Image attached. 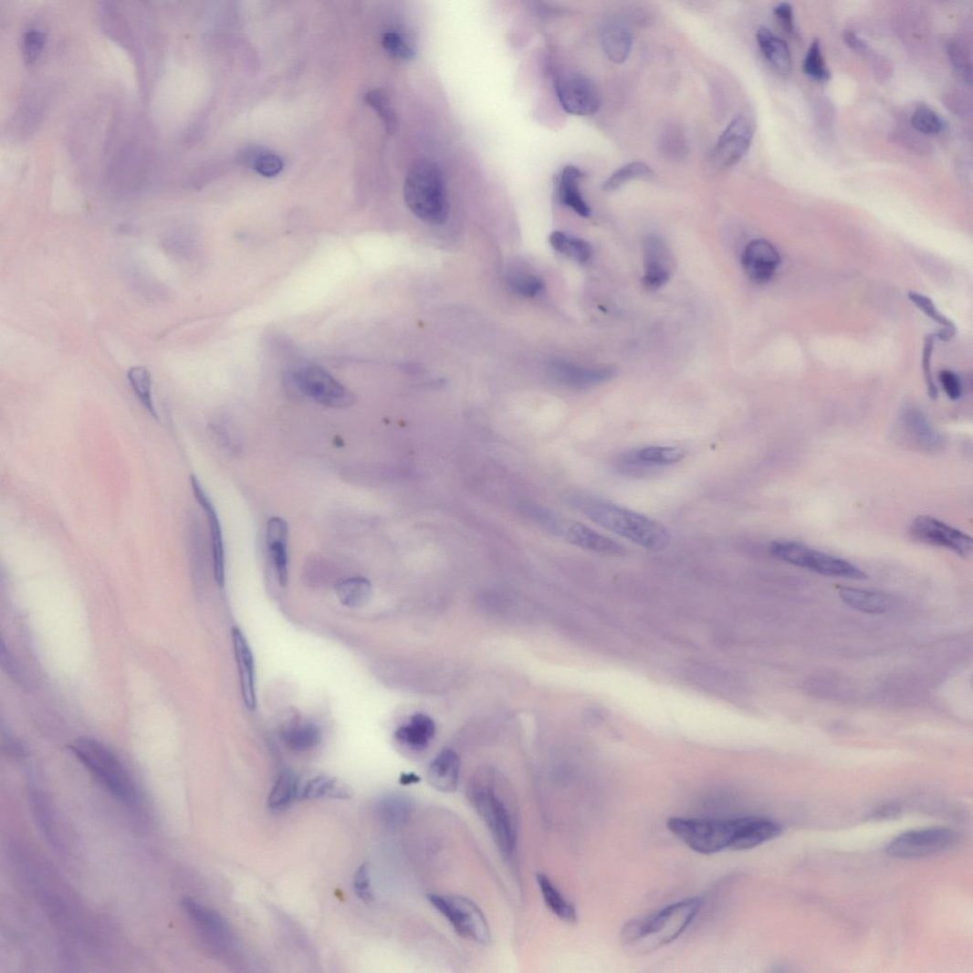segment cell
<instances>
[{
    "label": "cell",
    "mask_w": 973,
    "mask_h": 973,
    "mask_svg": "<svg viewBox=\"0 0 973 973\" xmlns=\"http://www.w3.org/2000/svg\"><path fill=\"white\" fill-rule=\"evenodd\" d=\"M468 797L497 847L505 855H512L518 842V819L507 782L494 770H481L469 784Z\"/></svg>",
    "instance_id": "6da1fadb"
},
{
    "label": "cell",
    "mask_w": 973,
    "mask_h": 973,
    "mask_svg": "<svg viewBox=\"0 0 973 973\" xmlns=\"http://www.w3.org/2000/svg\"><path fill=\"white\" fill-rule=\"evenodd\" d=\"M567 500L572 507L594 523L641 548L661 551L669 546V531L663 524L651 518L587 494H571Z\"/></svg>",
    "instance_id": "7a4b0ae2"
},
{
    "label": "cell",
    "mask_w": 973,
    "mask_h": 973,
    "mask_svg": "<svg viewBox=\"0 0 973 973\" xmlns=\"http://www.w3.org/2000/svg\"><path fill=\"white\" fill-rule=\"evenodd\" d=\"M701 906V899L692 897L633 919L623 926L621 939L643 953L655 951L676 940L697 916Z\"/></svg>",
    "instance_id": "3957f363"
},
{
    "label": "cell",
    "mask_w": 973,
    "mask_h": 973,
    "mask_svg": "<svg viewBox=\"0 0 973 973\" xmlns=\"http://www.w3.org/2000/svg\"><path fill=\"white\" fill-rule=\"evenodd\" d=\"M403 194L409 210L419 219L431 225H442L447 220L446 181L442 170L432 162H418L410 169Z\"/></svg>",
    "instance_id": "277c9868"
},
{
    "label": "cell",
    "mask_w": 973,
    "mask_h": 973,
    "mask_svg": "<svg viewBox=\"0 0 973 973\" xmlns=\"http://www.w3.org/2000/svg\"><path fill=\"white\" fill-rule=\"evenodd\" d=\"M68 748L115 799L127 805L136 803L137 790L131 776L105 745L94 738H80Z\"/></svg>",
    "instance_id": "5b68a950"
},
{
    "label": "cell",
    "mask_w": 973,
    "mask_h": 973,
    "mask_svg": "<svg viewBox=\"0 0 973 973\" xmlns=\"http://www.w3.org/2000/svg\"><path fill=\"white\" fill-rule=\"evenodd\" d=\"M520 509L527 518L549 534L578 548L606 556H623L628 553L627 548L623 544L541 505L524 503Z\"/></svg>",
    "instance_id": "8992f818"
},
{
    "label": "cell",
    "mask_w": 973,
    "mask_h": 973,
    "mask_svg": "<svg viewBox=\"0 0 973 973\" xmlns=\"http://www.w3.org/2000/svg\"><path fill=\"white\" fill-rule=\"evenodd\" d=\"M738 823V819L671 818L667 821V828L691 850L713 854L732 849Z\"/></svg>",
    "instance_id": "52a82bcc"
},
{
    "label": "cell",
    "mask_w": 973,
    "mask_h": 973,
    "mask_svg": "<svg viewBox=\"0 0 973 973\" xmlns=\"http://www.w3.org/2000/svg\"><path fill=\"white\" fill-rule=\"evenodd\" d=\"M770 552L777 560L827 576L864 581L868 575L853 564L790 540L774 541Z\"/></svg>",
    "instance_id": "ba28073f"
},
{
    "label": "cell",
    "mask_w": 973,
    "mask_h": 973,
    "mask_svg": "<svg viewBox=\"0 0 973 973\" xmlns=\"http://www.w3.org/2000/svg\"><path fill=\"white\" fill-rule=\"evenodd\" d=\"M431 905L452 925L457 935L477 944H488L491 931L488 922L476 903L454 894L428 895Z\"/></svg>",
    "instance_id": "9c48e42d"
},
{
    "label": "cell",
    "mask_w": 973,
    "mask_h": 973,
    "mask_svg": "<svg viewBox=\"0 0 973 973\" xmlns=\"http://www.w3.org/2000/svg\"><path fill=\"white\" fill-rule=\"evenodd\" d=\"M297 387L320 405L343 409L355 404L354 393L341 384L329 371L319 366H305L294 374Z\"/></svg>",
    "instance_id": "30bf717a"
},
{
    "label": "cell",
    "mask_w": 973,
    "mask_h": 973,
    "mask_svg": "<svg viewBox=\"0 0 973 973\" xmlns=\"http://www.w3.org/2000/svg\"><path fill=\"white\" fill-rule=\"evenodd\" d=\"M958 832L948 828L934 827L909 831L893 840L886 853L898 859H918L947 851L957 845Z\"/></svg>",
    "instance_id": "8fae6325"
},
{
    "label": "cell",
    "mask_w": 973,
    "mask_h": 973,
    "mask_svg": "<svg viewBox=\"0 0 973 973\" xmlns=\"http://www.w3.org/2000/svg\"><path fill=\"white\" fill-rule=\"evenodd\" d=\"M182 908L204 944L217 955L228 956L235 951L236 942L225 920L215 911L191 897L182 899Z\"/></svg>",
    "instance_id": "7c38bea8"
},
{
    "label": "cell",
    "mask_w": 973,
    "mask_h": 973,
    "mask_svg": "<svg viewBox=\"0 0 973 973\" xmlns=\"http://www.w3.org/2000/svg\"><path fill=\"white\" fill-rule=\"evenodd\" d=\"M910 536L915 541L946 549L968 559L973 549L972 539L965 532L936 518L920 516L911 525Z\"/></svg>",
    "instance_id": "4fadbf2b"
},
{
    "label": "cell",
    "mask_w": 973,
    "mask_h": 973,
    "mask_svg": "<svg viewBox=\"0 0 973 973\" xmlns=\"http://www.w3.org/2000/svg\"><path fill=\"white\" fill-rule=\"evenodd\" d=\"M685 455L679 446H645L619 455L614 465L621 474L639 476L677 465Z\"/></svg>",
    "instance_id": "5bb4252c"
},
{
    "label": "cell",
    "mask_w": 973,
    "mask_h": 973,
    "mask_svg": "<svg viewBox=\"0 0 973 973\" xmlns=\"http://www.w3.org/2000/svg\"><path fill=\"white\" fill-rule=\"evenodd\" d=\"M556 95L564 110L577 117H589L600 108L601 98L596 85L587 77L570 74L555 84Z\"/></svg>",
    "instance_id": "9a60e30c"
},
{
    "label": "cell",
    "mask_w": 973,
    "mask_h": 973,
    "mask_svg": "<svg viewBox=\"0 0 973 973\" xmlns=\"http://www.w3.org/2000/svg\"><path fill=\"white\" fill-rule=\"evenodd\" d=\"M754 128L748 118L734 119L717 139L711 152V159L717 166L729 168L745 157L750 149Z\"/></svg>",
    "instance_id": "2e32d148"
},
{
    "label": "cell",
    "mask_w": 973,
    "mask_h": 973,
    "mask_svg": "<svg viewBox=\"0 0 973 973\" xmlns=\"http://www.w3.org/2000/svg\"><path fill=\"white\" fill-rule=\"evenodd\" d=\"M644 262L643 287L650 291L660 289L670 279L672 257L669 248L660 237L646 236L643 241Z\"/></svg>",
    "instance_id": "e0dca14e"
},
{
    "label": "cell",
    "mask_w": 973,
    "mask_h": 973,
    "mask_svg": "<svg viewBox=\"0 0 973 973\" xmlns=\"http://www.w3.org/2000/svg\"><path fill=\"white\" fill-rule=\"evenodd\" d=\"M781 263L777 248L769 241L754 240L750 242L741 257L744 270L755 284L770 282Z\"/></svg>",
    "instance_id": "ac0fdd59"
},
{
    "label": "cell",
    "mask_w": 973,
    "mask_h": 973,
    "mask_svg": "<svg viewBox=\"0 0 973 973\" xmlns=\"http://www.w3.org/2000/svg\"><path fill=\"white\" fill-rule=\"evenodd\" d=\"M899 424L902 434H905L913 446L926 452H936L942 449L943 437L918 409L914 407L903 409L899 416Z\"/></svg>",
    "instance_id": "d6986e66"
},
{
    "label": "cell",
    "mask_w": 973,
    "mask_h": 973,
    "mask_svg": "<svg viewBox=\"0 0 973 973\" xmlns=\"http://www.w3.org/2000/svg\"><path fill=\"white\" fill-rule=\"evenodd\" d=\"M235 661L239 672L241 692L246 707L254 711L257 708L256 675L250 646L239 628L231 631Z\"/></svg>",
    "instance_id": "ffe728a7"
},
{
    "label": "cell",
    "mask_w": 973,
    "mask_h": 973,
    "mask_svg": "<svg viewBox=\"0 0 973 973\" xmlns=\"http://www.w3.org/2000/svg\"><path fill=\"white\" fill-rule=\"evenodd\" d=\"M192 488L194 497L200 506L203 507L204 514L206 515L208 526L211 529L213 554H214V577L215 581L219 587H224L225 581V548L222 534V528L216 509L210 497L203 489L198 478L193 475L191 476Z\"/></svg>",
    "instance_id": "44dd1931"
},
{
    "label": "cell",
    "mask_w": 973,
    "mask_h": 973,
    "mask_svg": "<svg viewBox=\"0 0 973 973\" xmlns=\"http://www.w3.org/2000/svg\"><path fill=\"white\" fill-rule=\"evenodd\" d=\"M781 827L775 821L758 817L738 818L733 851H747L778 838Z\"/></svg>",
    "instance_id": "7402d4cb"
},
{
    "label": "cell",
    "mask_w": 973,
    "mask_h": 973,
    "mask_svg": "<svg viewBox=\"0 0 973 973\" xmlns=\"http://www.w3.org/2000/svg\"><path fill=\"white\" fill-rule=\"evenodd\" d=\"M551 374L556 381L565 386L585 389L609 382L615 372L612 368H588L558 362L551 366Z\"/></svg>",
    "instance_id": "603a6c76"
},
{
    "label": "cell",
    "mask_w": 973,
    "mask_h": 973,
    "mask_svg": "<svg viewBox=\"0 0 973 973\" xmlns=\"http://www.w3.org/2000/svg\"><path fill=\"white\" fill-rule=\"evenodd\" d=\"M267 545L277 581L288 582V526L281 518H272L267 526Z\"/></svg>",
    "instance_id": "cb8c5ba5"
},
{
    "label": "cell",
    "mask_w": 973,
    "mask_h": 973,
    "mask_svg": "<svg viewBox=\"0 0 973 973\" xmlns=\"http://www.w3.org/2000/svg\"><path fill=\"white\" fill-rule=\"evenodd\" d=\"M460 759L451 749H445L432 760L427 771L429 783L439 792L452 793L457 790Z\"/></svg>",
    "instance_id": "d4e9b609"
},
{
    "label": "cell",
    "mask_w": 973,
    "mask_h": 973,
    "mask_svg": "<svg viewBox=\"0 0 973 973\" xmlns=\"http://www.w3.org/2000/svg\"><path fill=\"white\" fill-rule=\"evenodd\" d=\"M839 594L848 607L868 614L886 613L895 605L893 597L875 591L840 587Z\"/></svg>",
    "instance_id": "484cf974"
},
{
    "label": "cell",
    "mask_w": 973,
    "mask_h": 973,
    "mask_svg": "<svg viewBox=\"0 0 973 973\" xmlns=\"http://www.w3.org/2000/svg\"><path fill=\"white\" fill-rule=\"evenodd\" d=\"M757 41L764 57L781 76H790L792 69L789 45L767 27L757 32Z\"/></svg>",
    "instance_id": "4316f807"
},
{
    "label": "cell",
    "mask_w": 973,
    "mask_h": 973,
    "mask_svg": "<svg viewBox=\"0 0 973 973\" xmlns=\"http://www.w3.org/2000/svg\"><path fill=\"white\" fill-rule=\"evenodd\" d=\"M376 811L378 818L386 827L398 829L408 822L413 812V802L406 795L388 793L379 799Z\"/></svg>",
    "instance_id": "83f0119b"
},
{
    "label": "cell",
    "mask_w": 973,
    "mask_h": 973,
    "mask_svg": "<svg viewBox=\"0 0 973 973\" xmlns=\"http://www.w3.org/2000/svg\"><path fill=\"white\" fill-rule=\"evenodd\" d=\"M584 173L576 167H566L560 175L559 183V195L561 203L571 208L578 215L588 218L591 215V208L579 189V182Z\"/></svg>",
    "instance_id": "f1b7e54d"
},
{
    "label": "cell",
    "mask_w": 973,
    "mask_h": 973,
    "mask_svg": "<svg viewBox=\"0 0 973 973\" xmlns=\"http://www.w3.org/2000/svg\"><path fill=\"white\" fill-rule=\"evenodd\" d=\"M435 734V724L425 714H415L410 721L396 732L400 743L412 749L422 750L428 747Z\"/></svg>",
    "instance_id": "f546056e"
},
{
    "label": "cell",
    "mask_w": 973,
    "mask_h": 973,
    "mask_svg": "<svg viewBox=\"0 0 973 973\" xmlns=\"http://www.w3.org/2000/svg\"><path fill=\"white\" fill-rule=\"evenodd\" d=\"M601 42L609 59L613 63L621 64L631 55L633 37L627 28L612 25L602 32Z\"/></svg>",
    "instance_id": "4dcf8cb0"
},
{
    "label": "cell",
    "mask_w": 973,
    "mask_h": 973,
    "mask_svg": "<svg viewBox=\"0 0 973 973\" xmlns=\"http://www.w3.org/2000/svg\"><path fill=\"white\" fill-rule=\"evenodd\" d=\"M537 882L539 886L546 906L549 911L563 921L571 923L577 919V912L572 903L551 882L550 878L544 874H539Z\"/></svg>",
    "instance_id": "1f68e13d"
},
{
    "label": "cell",
    "mask_w": 973,
    "mask_h": 973,
    "mask_svg": "<svg viewBox=\"0 0 973 973\" xmlns=\"http://www.w3.org/2000/svg\"><path fill=\"white\" fill-rule=\"evenodd\" d=\"M337 594L344 607L362 608L372 595V585L364 577H352L338 585Z\"/></svg>",
    "instance_id": "d6a6232c"
},
{
    "label": "cell",
    "mask_w": 973,
    "mask_h": 973,
    "mask_svg": "<svg viewBox=\"0 0 973 973\" xmlns=\"http://www.w3.org/2000/svg\"><path fill=\"white\" fill-rule=\"evenodd\" d=\"M549 244L556 251L577 263L586 264L592 256V246L589 242L566 235L562 231H554L549 236Z\"/></svg>",
    "instance_id": "836d02e7"
},
{
    "label": "cell",
    "mask_w": 973,
    "mask_h": 973,
    "mask_svg": "<svg viewBox=\"0 0 973 973\" xmlns=\"http://www.w3.org/2000/svg\"><path fill=\"white\" fill-rule=\"evenodd\" d=\"M908 298L926 317L939 324L941 330L936 335V339L947 341L955 337L957 334L955 323L937 309L931 298L915 291H909Z\"/></svg>",
    "instance_id": "e575fe53"
},
{
    "label": "cell",
    "mask_w": 973,
    "mask_h": 973,
    "mask_svg": "<svg viewBox=\"0 0 973 973\" xmlns=\"http://www.w3.org/2000/svg\"><path fill=\"white\" fill-rule=\"evenodd\" d=\"M128 381L136 397L150 413L154 420H158L152 398V375L144 366H135L129 370Z\"/></svg>",
    "instance_id": "d590c367"
},
{
    "label": "cell",
    "mask_w": 973,
    "mask_h": 973,
    "mask_svg": "<svg viewBox=\"0 0 973 973\" xmlns=\"http://www.w3.org/2000/svg\"><path fill=\"white\" fill-rule=\"evenodd\" d=\"M306 800L321 798L346 799L351 797L350 790L345 785L330 777H318L310 780L303 791Z\"/></svg>",
    "instance_id": "8d00e7d4"
},
{
    "label": "cell",
    "mask_w": 973,
    "mask_h": 973,
    "mask_svg": "<svg viewBox=\"0 0 973 973\" xmlns=\"http://www.w3.org/2000/svg\"><path fill=\"white\" fill-rule=\"evenodd\" d=\"M298 794V779L291 771H285L277 777L268 797V805L273 810H283L289 806Z\"/></svg>",
    "instance_id": "74e56055"
},
{
    "label": "cell",
    "mask_w": 973,
    "mask_h": 973,
    "mask_svg": "<svg viewBox=\"0 0 973 973\" xmlns=\"http://www.w3.org/2000/svg\"><path fill=\"white\" fill-rule=\"evenodd\" d=\"M654 175L653 169L643 163V162L635 161L627 165L619 168L614 172L603 183V190L605 192H614L623 187L625 183L638 179H650Z\"/></svg>",
    "instance_id": "f35d334b"
},
{
    "label": "cell",
    "mask_w": 973,
    "mask_h": 973,
    "mask_svg": "<svg viewBox=\"0 0 973 973\" xmlns=\"http://www.w3.org/2000/svg\"><path fill=\"white\" fill-rule=\"evenodd\" d=\"M285 743L296 752L310 750L320 743L321 733L313 724H303L290 728L285 733Z\"/></svg>",
    "instance_id": "ab89813d"
},
{
    "label": "cell",
    "mask_w": 973,
    "mask_h": 973,
    "mask_svg": "<svg viewBox=\"0 0 973 973\" xmlns=\"http://www.w3.org/2000/svg\"><path fill=\"white\" fill-rule=\"evenodd\" d=\"M802 68L804 74L811 79L820 82H826L830 79L831 74L822 56L819 39H815L811 43L803 60Z\"/></svg>",
    "instance_id": "60d3db41"
},
{
    "label": "cell",
    "mask_w": 973,
    "mask_h": 973,
    "mask_svg": "<svg viewBox=\"0 0 973 973\" xmlns=\"http://www.w3.org/2000/svg\"><path fill=\"white\" fill-rule=\"evenodd\" d=\"M912 125L925 135H936L945 129V122L939 115L929 107H918L913 113Z\"/></svg>",
    "instance_id": "b9f144b4"
},
{
    "label": "cell",
    "mask_w": 973,
    "mask_h": 973,
    "mask_svg": "<svg viewBox=\"0 0 973 973\" xmlns=\"http://www.w3.org/2000/svg\"><path fill=\"white\" fill-rule=\"evenodd\" d=\"M366 100L379 113L386 131L390 134L395 132L398 127L396 113L384 92L380 89L370 90Z\"/></svg>",
    "instance_id": "7bdbcfd3"
},
{
    "label": "cell",
    "mask_w": 973,
    "mask_h": 973,
    "mask_svg": "<svg viewBox=\"0 0 973 973\" xmlns=\"http://www.w3.org/2000/svg\"><path fill=\"white\" fill-rule=\"evenodd\" d=\"M936 340L937 339L936 337V334L926 336L924 340L922 355L923 375L926 391H928L929 397L934 401L938 398V390L934 379L932 370V358Z\"/></svg>",
    "instance_id": "ee69618b"
},
{
    "label": "cell",
    "mask_w": 973,
    "mask_h": 973,
    "mask_svg": "<svg viewBox=\"0 0 973 973\" xmlns=\"http://www.w3.org/2000/svg\"><path fill=\"white\" fill-rule=\"evenodd\" d=\"M508 285L515 293L526 298H534L539 295L545 288L544 282L539 277L526 273L512 277Z\"/></svg>",
    "instance_id": "f6af8a7d"
},
{
    "label": "cell",
    "mask_w": 973,
    "mask_h": 973,
    "mask_svg": "<svg viewBox=\"0 0 973 973\" xmlns=\"http://www.w3.org/2000/svg\"><path fill=\"white\" fill-rule=\"evenodd\" d=\"M382 46L389 55L398 59L411 60L415 55L408 42L395 32H388L383 35Z\"/></svg>",
    "instance_id": "bcb514c9"
},
{
    "label": "cell",
    "mask_w": 973,
    "mask_h": 973,
    "mask_svg": "<svg viewBox=\"0 0 973 973\" xmlns=\"http://www.w3.org/2000/svg\"><path fill=\"white\" fill-rule=\"evenodd\" d=\"M45 42L44 34L37 29H30L25 33L22 39V55L27 63L37 60L43 49Z\"/></svg>",
    "instance_id": "7dc6e473"
},
{
    "label": "cell",
    "mask_w": 973,
    "mask_h": 973,
    "mask_svg": "<svg viewBox=\"0 0 973 973\" xmlns=\"http://www.w3.org/2000/svg\"><path fill=\"white\" fill-rule=\"evenodd\" d=\"M949 59L956 68L957 74L966 81L971 82V64L970 59L966 52L965 48L959 43L949 45L948 47Z\"/></svg>",
    "instance_id": "c3c4849f"
},
{
    "label": "cell",
    "mask_w": 973,
    "mask_h": 973,
    "mask_svg": "<svg viewBox=\"0 0 973 973\" xmlns=\"http://www.w3.org/2000/svg\"><path fill=\"white\" fill-rule=\"evenodd\" d=\"M254 168L265 177H274L283 171L284 162L279 155L266 153L255 160Z\"/></svg>",
    "instance_id": "681fc988"
},
{
    "label": "cell",
    "mask_w": 973,
    "mask_h": 973,
    "mask_svg": "<svg viewBox=\"0 0 973 973\" xmlns=\"http://www.w3.org/2000/svg\"><path fill=\"white\" fill-rule=\"evenodd\" d=\"M353 888L357 896L365 903L374 899L372 887H371L370 872L366 864H362L357 870L353 878Z\"/></svg>",
    "instance_id": "f907efd6"
},
{
    "label": "cell",
    "mask_w": 973,
    "mask_h": 973,
    "mask_svg": "<svg viewBox=\"0 0 973 973\" xmlns=\"http://www.w3.org/2000/svg\"><path fill=\"white\" fill-rule=\"evenodd\" d=\"M939 381L949 400L958 401L962 396V385L958 376L951 370H942Z\"/></svg>",
    "instance_id": "816d5d0a"
},
{
    "label": "cell",
    "mask_w": 973,
    "mask_h": 973,
    "mask_svg": "<svg viewBox=\"0 0 973 973\" xmlns=\"http://www.w3.org/2000/svg\"><path fill=\"white\" fill-rule=\"evenodd\" d=\"M774 13L782 27L789 33L795 32L793 7L789 3H780L774 8Z\"/></svg>",
    "instance_id": "f5cc1de1"
},
{
    "label": "cell",
    "mask_w": 973,
    "mask_h": 973,
    "mask_svg": "<svg viewBox=\"0 0 973 973\" xmlns=\"http://www.w3.org/2000/svg\"><path fill=\"white\" fill-rule=\"evenodd\" d=\"M843 39L848 47L857 54L863 55L868 51L867 44L853 31H845Z\"/></svg>",
    "instance_id": "db71d44e"
},
{
    "label": "cell",
    "mask_w": 973,
    "mask_h": 973,
    "mask_svg": "<svg viewBox=\"0 0 973 973\" xmlns=\"http://www.w3.org/2000/svg\"><path fill=\"white\" fill-rule=\"evenodd\" d=\"M401 781L403 784L416 783L420 781V778L413 774L403 775Z\"/></svg>",
    "instance_id": "11a10c76"
}]
</instances>
